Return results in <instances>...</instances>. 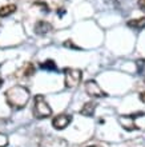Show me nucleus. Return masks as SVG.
Wrapping results in <instances>:
<instances>
[{
	"label": "nucleus",
	"instance_id": "1",
	"mask_svg": "<svg viewBox=\"0 0 145 147\" xmlns=\"http://www.w3.org/2000/svg\"><path fill=\"white\" fill-rule=\"evenodd\" d=\"M31 94L24 86H13L5 91V100L11 109L21 110L29 100Z\"/></svg>",
	"mask_w": 145,
	"mask_h": 147
},
{
	"label": "nucleus",
	"instance_id": "2",
	"mask_svg": "<svg viewBox=\"0 0 145 147\" xmlns=\"http://www.w3.org/2000/svg\"><path fill=\"white\" fill-rule=\"evenodd\" d=\"M33 116L37 118V119H44V118H48V116L52 115V110L47 103L44 95H36L33 99Z\"/></svg>",
	"mask_w": 145,
	"mask_h": 147
},
{
	"label": "nucleus",
	"instance_id": "3",
	"mask_svg": "<svg viewBox=\"0 0 145 147\" xmlns=\"http://www.w3.org/2000/svg\"><path fill=\"white\" fill-rule=\"evenodd\" d=\"M83 74L79 68H65L64 70V86L67 88H73L80 84Z\"/></svg>",
	"mask_w": 145,
	"mask_h": 147
},
{
	"label": "nucleus",
	"instance_id": "4",
	"mask_svg": "<svg viewBox=\"0 0 145 147\" xmlns=\"http://www.w3.org/2000/svg\"><path fill=\"white\" fill-rule=\"evenodd\" d=\"M144 112H136L133 115H121L118 118V123L121 124V127L126 131H133V130H140L137 124H136V119L138 116H141Z\"/></svg>",
	"mask_w": 145,
	"mask_h": 147
},
{
	"label": "nucleus",
	"instance_id": "5",
	"mask_svg": "<svg viewBox=\"0 0 145 147\" xmlns=\"http://www.w3.org/2000/svg\"><path fill=\"white\" fill-rule=\"evenodd\" d=\"M85 92L92 98H105L108 96L107 92L99 86L96 80H88L85 83Z\"/></svg>",
	"mask_w": 145,
	"mask_h": 147
},
{
	"label": "nucleus",
	"instance_id": "6",
	"mask_svg": "<svg viewBox=\"0 0 145 147\" xmlns=\"http://www.w3.org/2000/svg\"><path fill=\"white\" fill-rule=\"evenodd\" d=\"M72 122V116L67 115V114H60V115L55 116L53 120H52V126H53L56 130H64L65 127H68Z\"/></svg>",
	"mask_w": 145,
	"mask_h": 147
},
{
	"label": "nucleus",
	"instance_id": "7",
	"mask_svg": "<svg viewBox=\"0 0 145 147\" xmlns=\"http://www.w3.org/2000/svg\"><path fill=\"white\" fill-rule=\"evenodd\" d=\"M35 34L36 35H47V34H49L51 31H52V24L48 23V22H45V20H39V22H36V24H35Z\"/></svg>",
	"mask_w": 145,
	"mask_h": 147
},
{
	"label": "nucleus",
	"instance_id": "8",
	"mask_svg": "<svg viewBox=\"0 0 145 147\" xmlns=\"http://www.w3.org/2000/svg\"><path fill=\"white\" fill-rule=\"evenodd\" d=\"M96 102H88V103H85L84 106H83V109H81L80 114L84 116H93V114H95L96 111Z\"/></svg>",
	"mask_w": 145,
	"mask_h": 147
},
{
	"label": "nucleus",
	"instance_id": "9",
	"mask_svg": "<svg viewBox=\"0 0 145 147\" xmlns=\"http://www.w3.org/2000/svg\"><path fill=\"white\" fill-rule=\"evenodd\" d=\"M126 26L130 28H133V30H142V28H145V18H140V19H132L129 20L128 23H126Z\"/></svg>",
	"mask_w": 145,
	"mask_h": 147
},
{
	"label": "nucleus",
	"instance_id": "10",
	"mask_svg": "<svg viewBox=\"0 0 145 147\" xmlns=\"http://www.w3.org/2000/svg\"><path fill=\"white\" fill-rule=\"evenodd\" d=\"M16 11V5L15 4H7L0 7V18H7V16L12 15Z\"/></svg>",
	"mask_w": 145,
	"mask_h": 147
},
{
	"label": "nucleus",
	"instance_id": "11",
	"mask_svg": "<svg viewBox=\"0 0 145 147\" xmlns=\"http://www.w3.org/2000/svg\"><path fill=\"white\" fill-rule=\"evenodd\" d=\"M40 67L45 71H57V66H56V63L53 60H45L44 63L40 64Z\"/></svg>",
	"mask_w": 145,
	"mask_h": 147
},
{
	"label": "nucleus",
	"instance_id": "12",
	"mask_svg": "<svg viewBox=\"0 0 145 147\" xmlns=\"http://www.w3.org/2000/svg\"><path fill=\"white\" fill-rule=\"evenodd\" d=\"M35 74V66L32 63H27L25 66L23 67V75L24 76H31Z\"/></svg>",
	"mask_w": 145,
	"mask_h": 147
},
{
	"label": "nucleus",
	"instance_id": "13",
	"mask_svg": "<svg viewBox=\"0 0 145 147\" xmlns=\"http://www.w3.org/2000/svg\"><path fill=\"white\" fill-rule=\"evenodd\" d=\"M136 66H137V72H138V75H141V76L145 79V59L137 60V62H136Z\"/></svg>",
	"mask_w": 145,
	"mask_h": 147
},
{
	"label": "nucleus",
	"instance_id": "14",
	"mask_svg": "<svg viewBox=\"0 0 145 147\" xmlns=\"http://www.w3.org/2000/svg\"><path fill=\"white\" fill-rule=\"evenodd\" d=\"M8 144V138L7 135H4L0 132V147H5Z\"/></svg>",
	"mask_w": 145,
	"mask_h": 147
},
{
	"label": "nucleus",
	"instance_id": "15",
	"mask_svg": "<svg viewBox=\"0 0 145 147\" xmlns=\"http://www.w3.org/2000/svg\"><path fill=\"white\" fill-rule=\"evenodd\" d=\"M63 46H64V47H69V48H73V50H80V48H79L77 46H75V44H73L71 40H67V42H64V43H63Z\"/></svg>",
	"mask_w": 145,
	"mask_h": 147
},
{
	"label": "nucleus",
	"instance_id": "16",
	"mask_svg": "<svg viewBox=\"0 0 145 147\" xmlns=\"http://www.w3.org/2000/svg\"><path fill=\"white\" fill-rule=\"evenodd\" d=\"M138 7H140L141 11L145 12V0H138Z\"/></svg>",
	"mask_w": 145,
	"mask_h": 147
},
{
	"label": "nucleus",
	"instance_id": "17",
	"mask_svg": "<svg viewBox=\"0 0 145 147\" xmlns=\"http://www.w3.org/2000/svg\"><path fill=\"white\" fill-rule=\"evenodd\" d=\"M140 99H141V102H144V103H145V92L140 94Z\"/></svg>",
	"mask_w": 145,
	"mask_h": 147
},
{
	"label": "nucleus",
	"instance_id": "18",
	"mask_svg": "<svg viewBox=\"0 0 145 147\" xmlns=\"http://www.w3.org/2000/svg\"><path fill=\"white\" fill-rule=\"evenodd\" d=\"M1 86H3V79H0V88H1Z\"/></svg>",
	"mask_w": 145,
	"mask_h": 147
},
{
	"label": "nucleus",
	"instance_id": "19",
	"mask_svg": "<svg viewBox=\"0 0 145 147\" xmlns=\"http://www.w3.org/2000/svg\"><path fill=\"white\" fill-rule=\"evenodd\" d=\"M91 147H100V146H91Z\"/></svg>",
	"mask_w": 145,
	"mask_h": 147
}]
</instances>
